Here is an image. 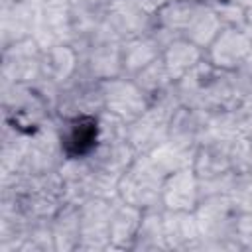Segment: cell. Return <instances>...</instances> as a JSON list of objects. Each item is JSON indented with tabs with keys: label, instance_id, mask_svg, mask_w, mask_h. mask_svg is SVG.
I'll return each instance as SVG.
<instances>
[{
	"label": "cell",
	"instance_id": "cell-8",
	"mask_svg": "<svg viewBox=\"0 0 252 252\" xmlns=\"http://www.w3.org/2000/svg\"><path fill=\"white\" fill-rule=\"evenodd\" d=\"M156 12L158 8H154L150 0H110L102 22L120 41H124L148 33Z\"/></svg>",
	"mask_w": 252,
	"mask_h": 252
},
{
	"label": "cell",
	"instance_id": "cell-11",
	"mask_svg": "<svg viewBox=\"0 0 252 252\" xmlns=\"http://www.w3.org/2000/svg\"><path fill=\"white\" fill-rule=\"evenodd\" d=\"M114 199L91 197L79 207L81 240L77 250H108L110 248V220Z\"/></svg>",
	"mask_w": 252,
	"mask_h": 252
},
{
	"label": "cell",
	"instance_id": "cell-29",
	"mask_svg": "<svg viewBox=\"0 0 252 252\" xmlns=\"http://www.w3.org/2000/svg\"><path fill=\"white\" fill-rule=\"evenodd\" d=\"M132 79L136 81V85L142 89V93L148 96L150 102L156 100L158 96H161L163 93H167L175 85L167 67H165V63H163V59H161V55L154 63L144 67L138 75H134Z\"/></svg>",
	"mask_w": 252,
	"mask_h": 252
},
{
	"label": "cell",
	"instance_id": "cell-37",
	"mask_svg": "<svg viewBox=\"0 0 252 252\" xmlns=\"http://www.w3.org/2000/svg\"><path fill=\"white\" fill-rule=\"evenodd\" d=\"M244 10H246V20H248V22H252V2H250Z\"/></svg>",
	"mask_w": 252,
	"mask_h": 252
},
{
	"label": "cell",
	"instance_id": "cell-39",
	"mask_svg": "<svg viewBox=\"0 0 252 252\" xmlns=\"http://www.w3.org/2000/svg\"><path fill=\"white\" fill-rule=\"evenodd\" d=\"M10 2H14V0H2V6H6V4H10Z\"/></svg>",
	"mask_w": 252,
	"mask_h": 252
},
{
	"label": "cell",
	"instance_id": "cell-36",
	"mask_svg": "<svg viewBox=\"0 0 252 252\" xmlns=\"http://www.w3.org/2000/svg\"><path fill=\"white\" fill-rule=\"evenodd\" d=\"M150 2H152V6H154V8H161V6L169 4L171 0H150Z\"/></svg>",
	"mask_w": 252,
	"mask_h": 252
},
{
	"label": "cell",
	"instance_id": "cell-34",
	"mask_svg": "<svg viewBox=\"0 0 252 252\" xmlns=\"http://www.w3.org/2000/svg\"><path fill=\"white\" fill-rule=\"evenodd\" d=\"M234 114H236V122H238V132L242 136L252 138V89L238 102V106L234 108Z\"/></svg>",
	"mask_w": 252,
	"mask_h": 252
},
{
	"label": "cell",
	"instance_id": "cell-4",
	"mask_svg": "<svg viewBox=\"0 0 252 252\" xmlns=\"http://www.w3.org/2000/svg\"><path fill=\"white\" fill-rule=\"evenodd\" d=\"M120 39L104 26V22L81 41L73 43L79 51V71L94 81L122 75Z\"/></svg>",
	"mask_w": 252,
	"mask_h": 252
},
{
	"label": "cell",
	"instance_id": "cell-30",
	"mask_svg": "<svg viewBox=\"0 0 252 252\" xmlns=\"http://www.w3.org/2000/svg\"><path fill=\"white\" fill-rule=\"evenodd\" d=\"M22 252H55L51 219L32 220L22 242Z\"/></svg>",
	"mask_w": 252,
	"mask_h": 252
},
{
	"label": "cell",
	"instance_id": "cell-13",
	"mask_svg": "<svg viewBox=\"0 0 252 252\" xmlns=\"http://www.w3.org/2000/svg\"><path fill=\"white\" fill-rule=\"evenodd\" d=\"M100 89H102L104 110L120 116L128 124L134 122L138 116H142L150 106L148 96L142 93V89L136 85L132 77L118 75L112 79H104L100 81Z\"/></svg>",
	"mask_w": 252,
	"mask_h": 252
},
{
	"label": "cell",
	"instance_id": "cell-18",
	"mask_svg": "<svg viewBox=\"0 0 252 252\" xmlns=\"http://www.w3.org/2000/svg\"><path fill=\"white\" fill-rule=\"evenodd\" d=\"M57 171L63 181L67 203L81 207L87 199L93 197L94 167L89 158H65Z\"/></svg>",
	"mask_w": 252,
	"mask_h": 252
},
{
	"label": "cell",
	"instance_id": "cell-10",
	"mask_svg": "<svg viewBox=\"0 0 252 252\" xmlns=\"http://www.w3.org/2000/svg\"><path fill=\"white\" fill-rule=\"evenodd\" d=\"M33 39L41 49L73 41L69 0H37Z\"/></svg>",
	"mask_w": 252,
	"mask_h": 252
},
{
	"label": "cell",
	"instance_id": "cell-35",
	"mask_svg": "<svg viewBox=\"0 0 252 252\" xmlns=\"http://www.w3.org/2000/svg\"><path fill=\"white\" fill-rule=\"evenodd\" d=\"M244 32H246L248 41H250V57H248V63H246V65H250V67H252V22H248V24L244 26Z\"/></svg>",
	"mask_w": 252,
	"mask_h": 252
},
{
	"label": "cell",
	"instance_id": "cell-21",
	"mask_svg": "<svg viewBox=\"0 0 252 252\" xmlns=\"http://www.w3.org/2000/svg\"><path fill=\"white\" fill-rule=\"evenodd\" d=\"M161 45L152 33H144L132 39H124L120 43V63H122V75L134 77L144 67L154 63L161 55Z\"/></svg>",
	"mask_w": 252,
	"mask_h": 252
},
{
	"label": "cell",
	"instance_id": "cell-25",
	"mask_svg": "<svg viewBox=\"0 0 252 252\" xmlns=\"http://www.w3.org/2000/svg\"><path fill=\"white\" fill-rule=\"evenodd\" d=\"M197 150H199V146H195V144L167 138L165 142H161L158 148H154L150 152V158L163 171V175H169L177 169L191 167L195 161Z\"/></svg>",
	"mask_w": 252,
	"mask_h": 252
},
{
	"label": "cell",
	"instance_id": "cell-12",
	"mask_svg": "<svg viewBox=\"0 0 252 252\" xmlns=\"http://www.w3.org/2000/svg\"><path fill=\"white\" fill-rule=\"evenodd\" d=\"M41 45L33 37L2 47V83L33 85L41 69Z\"/></svg>",
	"mask_w": 252,
	"mask_h": 252
},
{
	"label": "cell",
	"instance_id": "cell-16",
	"mask_svg": "<svg viewBox=\"0 0 252 252\" xmlns=\"http://www.w3.org/2000/svg\"><path fill=\"white\" fill-rule=\"evenodd\" d=\"M199 201H201L199 179H197L193 165L165 175L163 189H161V209H165V211H195Z\"/></svg>",
	"mask_w": 252,
	"mask_h": 252
},
{
	"label": "cell",
	"instance_id": "cell-32",
	"mask_svg": "<svg viewBox=\"0 0 252 252\" xmlns=\"http://www.w3.org/2000/svg\"><path fill=\"white\" fill-rule=\"evenodd\" d=\"M228 195L238 211H252V171L238 175Z\"/></svg>",
	"mask_w": 252,
	"mask_h": 252
},
{
	"label": "cell",
	"instance_id": "cell-6",
	"mask_svg": "<svg viewBox=\"0 0 252 252\" xmlns=\"http://www.w3.org/2000/svg\"><path fill=\"white\" fill-rule=\"evenodd\" d=\"M104 110L100 81H94L81 71L65 83L53 100L55 118H73V116H96Z\"/></svg>",
	"mask_w": 252,
	"mask_h": 252
},
{
	"label": "cell",
	"instance_id": "cell-2",
	"mask_svg": "<svg viewBox=\"0 0 252 252\" xmlns=\"http://www.w3.org/2000/svg\"><path fill=\"white\" fill-rule=\"evenodd\" d=\"M2 110L6 124L28 134H33L53 118L47 98L33 85L22 83H2Z\"/></svg>",
	"mask_w": 252,
	"mask_h": 252
},
{
	"label": "cell",
	"instance_id": "cell-3",
	"mask_svg": "<svg viewBox=\"0 0 252 252\" xmlns=\"http://www.w3.org/2000/svg\"><path fill=\"white\" fill-rule=\"evenodd\" d=\"M181 106L175 85L150 102L146 112L128 124V142L136 154H150L169 136V124L175 110Z\"/></svg>",
	"mask_w": 252,
	"mask_h": 252
},
{
	"label": "cell",
	"instance_id": "cell-17",
	"mask_svg": "<svg viewBox=\"0 0 252 252\" xmlns=\"http://www.w3.org/2000/svg\"><path fill=\"white\" fill-rule=\"evenodd\" d=\"M163 238L167 250H201L203 238L193 211L163 209Z\"/></svg>",
	"mask_w": 252,
	"mask_h": 252
},
{
	"label": "cell",
	"instance_id": "cell-33",
	"mask_svg": "<svg viewBox=\"0 0 252 252\" xmlns=\"http://www.w3.org/2000/svg\"><path fill=\"white\" fill-rule=\"evenodd\" d=\"M234 242L238 250H252V211H240L234 226Z\"/></svg>",
	"mask_w": 252,
	"mask_h": 252
},
{
	"label": "cell",
	"instance_id": "cell-9",
	"mask_svg": "<svg viewBox=\"0 0 252 252\" xmlns=\"http://www.w3.org/2000/svg\"><path fill=\"white\" fill-rule=\"evenodd\" d=\"M63 159H65V150L61 142L57 118L53 116L51 120H47L41 128H37L32 134L24 171L33 173V175L51 173L61 167Z\"/></svg>",
	"mask_w": 252,
	"mask_h": 252
},
{
	"label": "cell",
	"instance_id": "cell-22",
	"mask_svg": "<svg viewBox=\"0 0 252 252\" xmlns=\"http://www.w3.org/2000/svg\"><path fill=\"white\" fill-rule=\"evenodd\" d=\"M138 154L134 152V148L130 146L128 140H120V142H102L94 148V152L89 156L93 167L96 171L114 175V177H122V173L128 169V165L134 161Z\"/></svg>",
	"mask_w": 252,
	"mask_h": 252
},
{
	"label": "cell",
	"instance_id": "cell-38",
	"mask_svg": "<svg viewBox=\"0 0 252 252\" xmlns=\"http://www.w3.org/2000/svg\"><path fill=\"white\" fill-rule=\"evenodd\" d=\"M232 2H236V4H240L242 8H246V6H248V4L252 2V0H232Z\"/></svg>",
	"mask_w": 252,
	"mask_h": 252
},
{
	"label": "cell",
	"instance_id": "cell-14",
	"mask_svg": "<svg viewBox=\"0 0 252 252\" xmlns=\"http://www.w3.org/2000/svg\"><path fill=\"white\" fill-rule=\"evenodd\" d=\"M205 57L222 71H236L244 67L250 57V41L244 28H222L205 49Z\"/></svg>",
	"mask_w": 252,
	"mask_h": 252
},
{
	"label": "cell",
	"instance_id": "cell-19",
	"mask_svg": "<svg viewBox=\"0 0 252 252\" xmlns=\"http://www.w3.org/2000/svg\"><path fill=\"white\" fill-rule=\"evenodd\" d=\"M35 8L37 0H14L6 6H2V47L33 37V26H35Z\"/></svg>",
	"mask_w": 252,
	"mask_h": 252
},
{
	"label": "cell",
	"instance_id": "cell-27",
	"mask_svg": "<svg viewBox=\"0 0 252 252\" xmlns=\"http://www.w3.org/2000/svg\"><path fill=\"white\" fill-rule=\"evenodd\" d=\"M220 30H222V24H220L217 12L209 4H197L195 12L185 28L183 37L193 41L201 49H207L213 43V39L220 33Z\"/></svg>",
	"mask_w": 252,
	"mask_h": 252
},
{
	"label": "cell",
	"instance_id": "cell-26",
	"mask_svg": "<svg viewBox=\"0 0 252 252\" xmlns=\"http://www.w3.org/2000/svg\"><path fill=\"white\" fill-rule=\"evenodd\" d=\"M51 230L55 240V252H71L79 248L81 240V215L79 207L65 203L51 217Z\"/></svg>",
	"mask_w": 252,
	"mask_h": 252
},
{
	"label": "cell",
	"instance_id": "cell-24",
	"mask_svg": "<svg viewBox=\"0 0 252 252\" xmlns=\"http://www.w3.org/2000/svg\"><path fill=\"white\" fill-rule=\"evenodd\" d=\"M30 138H32V134L22 132V130L4 122L2 146H0L2 177L24 171V163H26V156H28V148H30Z\"/></svg>",
	"mask_w": 252,
	"mask_h": 252
},
{
	"label": "cell",
	"instance_id": "cell-23",
	"mask_svg": "<svg viewBox=\"0 0 252 252\" xmlns=\"http://www.w3.org/2000/svg\"><path fill=\"white\" fill-rule=\"evenodd\" d=\"M161 59L175 83L185 73H189L197 63H201L205 59V49H201L199 45H195L193 41H189L185 37H177L163 47Z\"/></svg>",
	"mask_w": 252,
	"mask_h": 252
},
{
	"label": "cell",
	"instance_id": "cell-20",
	"mask_svg": "<svg viewBox=\"0 0 252 252\" xmlns=\"http://www.w3.org/2000/svg\"><path fill=\"white\" fill-rule=\"evenodd\" d=\"M144 217V209L130 205L116 197L112 207L110 220V248L112 250H132L140 222Z\"/></svg>",
	"mask_w": 252,
	"mask_h": 252
},
{
	"label": "cell",
	"instance_id": "cell-28",
	"mask_svg": "<svg viewBox=\"0 0 252 252\" xmlns=\"http://www.w3.org/2000/svg\"><path fill=\"white\" fill-rule=\"evenodd\" d=\"M132 250H142V252H156V250H167L165 248V238H163V209L154 207L146 209L134 246Z\"/></svg>",
	"mask_w": 252,
	"mask_h": 252
},
{
	"label": "cell",
	"instance_id": "cell-7",
	"mask_svg": "<svg viewBox=\"0 0 252 252\" xmlns=\"http://www.w3.org/2000/svg\"><path fill=\"white\" fill-rule=\"evenodd\" d=\"M79 73V51L73 43L51 45L41 51V69L33 87L47 98L53 108L57 91Z\"/></svg>",
	"mask_w": 252,
	"mask_h": 252
},
{
	"label": "cell",
	"instance_id": "cell-1",
	"mask_svg": "<svg viewBox=\"0 0 252 252\" xmlns=\"http://www.w3.org/2000/svg\"><path fill=\"white\" fill-rule=\"evenodd\" d=\"M193 213L203 238L201 250H238L234 226L240 211L228 193L201 197Z\"/></svg>",
	"mask_w": 252,
	"mask_h": 252
},
{
	"label": "cell",
	"instance_id": "cell-15",
	"mask_svg": "<svg viewBox=\"0 0 252 252\" xmlns=\"http://www.w3.org/2000/svg\"><path fill=\"white\" fill-rule=\"evenodd\" d=\"M96 116L57 118L65 158H89L94 152V148L98 146V118Z\"/></svg>",
	"mask_w": 252,
	"mask_h": 252
},
{
	"label": "cell",
	"instance_id": "cell-31",
	"mask_svg": "<svg viewBox=\"0 0 252 252\" xmlns=\"http://www.w3.org/2000/svg\"><path fill=\"white\" fill-rule=\"evenodd\" d=\"M211 8L217 12L222 28H244L248 24L246 10L232 0H219V2L211 4Z\"/></svg>",
	"mask_w": 252,
	"mask_h": 252
},
{
	"label": "cell",
	"instance_id": "cell-5",
	"mask_svg": "<svg viewBox=\"0 0 252 252\" xmlns=\"http://www.w3.org/2000/svg\"><path fill=\"white\" fill-rule=\"evenodd\" d=\"M163 171L154 163L150 154H138L118 181V197L140 209L161 207Z\"/></svg>",
	"mask_w": 252,
	"mask_h": 252
}]
</instances>
